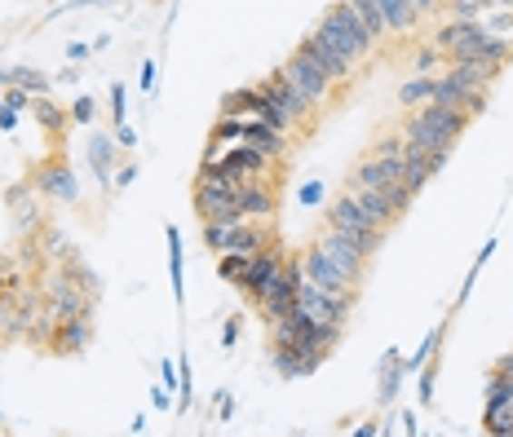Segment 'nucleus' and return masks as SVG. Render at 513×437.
I'll use <instances>...</instances> for the list:
<instances>
[{"mask_svg":"<svg viewBox=\"0 0 513 437\" xmlns=\"http://www.w3.org/2000/svg\"><path fill=\"white\" fill-rule=\"evenodd\" d=\"M314 32L323 35L332 49H341L350 63H363L368 53H372V35H368V23L359 18V9L350 5V0H337V5H328V14L319 18V27Z\"/></svg>","mask_w":513,"mask_h":437,"instance_id":"nucleus-1","label":"nucleus"},{"mask_svg":"<svg viewBox=\"0 0 513 437\" xmlns=\"http://www.w3.org/2000/svg\"><path fill=\"white\" fill-rule=\"evenodd\" d=\"M328 226H337L363 257H372V252H380V243H385V230L380 226H372L368 221V212L359 208V199L345 190V195H337V199L328 203Z\"/></svg>","mask_w":513,"mask_h":437,"instance_id":"nucleus-2","label":"nucleus"},{"mask_svg":"<svg viewBox=\"0 0 513 437\" xmlns=\"http://www.w3.org/2000/svg\"><path fill=\"white\" fill-rule=\"evenodd\" d=\"M354 296L359 292H323V287H310L301 283V292H297V305L306 309L314 323H350V309H354Z\"/></svg>","mask_w":513,"mask_h":437,"instance_id":"nucleus-3","label":"nucleus"},{"mask_svg":"<svg viewBox=\"0 0 513 437\" xmlns=\"http://www.w3.org/2000/svg\"><path fill=\"white\" fill-rule=\"evenodd\" d=\"M257 93L271 102V106H279V111L292 120V124H306L310 115H314V102H310L306 93L292 84V80H283L279 71H274V75H266V80H257Z\"/></svg>","mask_w":513,"mask_h":437,"instance_id":"nucleus-4","label":"nucleus"},{"mask_svg":"<svg viewBox=\"0 0 513 437\" xmlns=\"http://www.w3.org/2000/svg\"><path fill=\"white\" fill-rule=\"evenodd\" d=\"M279 75H283V80H292V84H297V89H301L314 106H319V102H328V93H332V75L319 67L314 58H306L301 49H297V53L279 67Z\"/></svg>","mask_w":513,"mask_h":437,"instance_id":"nucleus-5","label":"nucleus"},{"mask_svg":"<svg viewBox=\"0 0 513 437\" xmlns=\"http://www.w3.org/2000/svg\"><path fill=\"white\" fill-rule=\"evenodd\" d=\"M314 248H319L332 266H341V274L350 278V283H359V287H363V266H368V257H363V252H359V248H354V243L337 230V226H328V230L319 235Z\"/></svg>","mask_w":513,"mask_h":437,"instance_id":"nucleus-6","label":"nucleus"},{"mask_svg":"<svg viewBox=\"0 0 513 437\" xmlns=\"http://www.w3.org/2000/svg\"><path fill=\"white\" fill-rule=\"evenodd\" d=\"M240 186H222V181H195V212L204 221H243L235 212Z\"/></svg>","mask_w":513,"mask_h":437,"instance_id":"nucleus-7","label":"nucleus"},{"mask_svg":"<svg viewBox=\"0 0 513 437\" xmlns=\"http://www.w3.org/2000/svg\"><path fill=\"white\" fill-rule=\"evenodd\" d=\"M297 266H301V283H310V287H323V292H359V283H350L341 274V266H332L319 248H310L306 257H297Z\"/></svg>","mask_w":513,"mask_h":437,"instance_id":"nucleus-8","label":"nucleus"},{"mask_svg":"<svg viewBox=\"0 0 513 437\" xmlns=\"http://www.w3.org/2000/svg\"><path fill=\"white\" fill-rule=\"evenodd\" d=\"M32 186L40 190V199H63V203H75L80 199V186L71 177V164L67 160H49L32 172Z\"/></svg>","mask_w":513,"mask_h":437,"instance_id":"nucleus-9","label":"nucleus"},{"mask_svg":"<svg viewBox=\"0 0 513 437\" xmlns=\"http://www.w3.org/2000/svg\"><path fill=\"white\" fill-rule=\"evenodd\" d=\"M447 164V151H425V146H411L408 141V151H403V181H408V190L411 195H420L429 181H434V172H443Z\"/></svg>","mask_w":513,"mask_h":437,"instance_id":"nucleus-10","label":"nucleus"},{"mask_svg":"<svg viewBox=\"0 0 513 437\" xmlns=\"http://www.w3.org/2000/svg\"><path fill=\"white\" fill-rule=\"evenodd\" d=\"M217 160H222L231 172H240L243 181H252V177H274V160L271 155H261L257 146H248V141H231V146H222Z\"/></svg>","mask_w":513,"mask_h":437,"instance_id":"nucleus-11","label":"nucleus"},{"mask_svg":"<svg viewBox=\"0 0 513 437\" xmlns=\"http://www.w3.org/2000/svg\"><path fill=\"white\" fill-rule=\"evenodd\" d=\"M297 49H301L306 58H314L319 67L328 71V75H332V84H341V80H350V75H354V67H359V63H350V58H345L341 49H332V44H328V40H323L319 32H310L306 40L297 44Z\"/></svg>","mask_w":513,"mask_h":437,"instance_id":"nucleus-12","label":"nucleus"},{"mask_svg":"<svg viewBox=\"0 0 513 437\" xmlns=\"http://www.w3.org/2000/svg\"><path fill=\"white\" fill-rule=\"evenodd\" d=\"M89 345H94V318H89V314H75V318H63V323H58V332H54V345H49V354L75 358V354H84Z\"/></svg>","mask_w":513,"mask_h":437,"instance_id":"nucleus-13","label":"nucleus"},{"mask_svg":"<svg viewBox=\"0 0 513 437\" xmlns=\"http://www.w3.org/2000/svg\"><path fill=\"white\" fill-rule=\"evenodd\" d=\"M279 199H274V190L266 186V177H252V181H243L240 195H235V212L240 217H252V221H271Z\"/></svg>","mask_w":513,"mask_h":437,"instance_id":"nucleus-14","label":"nucleus"},{"mask_svg":"<svg viewBox=\"0 0 513 437\" xmlns=\"http://www.w3.org/2000/svg\"><path fill=\"white\" fill-rule=\"evenodd\" d=\"M5 203L14 208V217H18V226L32 235V230H44V208H40V190H35L32 181L27 186H9L5 190Z\"/></svg>","mask_w":513,"mask_h":437,"instance_id":"nucleus-15","label":"nucleus"},{"mask_svg":"<svg viewBox=\"0 0 513 437\" xmlns=\"http://www.w3.org/2000/svg\"><path fill=\"white\" fill-rule=\"evenodd\" d=\"M279 269H283V252H279V243H271V248H261V252L252 257V266H248V278H243L240 287L248 292V296H252V301H257V296H261V292L271 287V278L279 274Z\"/></svg>","mask_w":513,"mask_h":437,"instance_id":"nucleus-16","label":"nucleus"},{"mask_svg":"<svg viewBox=\"0 0 513 437\" xmlns=\"http://www.w3.org/2000/svg\"><path fill=\"white\" fill-rule=\"evenodd\" d=\"M240 141H248V146H257L261 155H271L274 164H279V160L288 155V133H279V129H271V124H266V120H257V115H252V120L243 124V137H240Z\"/></svg>","mask_w":513,"mask_h":437,"instance_id":"nucleus-17","label":"nucleus"},{"mask_svg":"<svg viewBox=\"0 0 513 437\" xmlns=\"http://www.w3.org/2000/svg\"><path fill=\"white\" fill-rule=\"evenodd\" d=\"M89 164H94V172H98V181L111 186V172H115V137L111 133L89 137Z\"/></svg>","mask_w":513,"mask_h":437,"instance_id":"nucleus-18","label":"nucleus"},{"mask_svg":"<svg viewBox=\"0 0 513 437\" xmlns=\"http://www.w3.org/2000/svg\"><path fill=\"white\" fill-rule=\"evenodd\" d=\"M380 5V14H385V27H390V35H403V32H411L416 27V5L411 0H377Z\"/></svg>","mask_w":513,"mask_h":437,"instance_id":"nucleus-19","label":"nucleus"},{"mask_svg":"<svg viewBox=\"0 0 513 437\" xmlns=\"http://www.w3.org/2000/svg\"><path fill=\"white\" fill-rule=\"evenodd\" d=\"M323 363L319 358H310L301 349H274V371L283 375V380H292V375H310V371H319Z\"/></svg>","mask_w":513,"mask_h":437,"instance_id":"nucleus-20","label":"nucleus"},{"mask_svg":"<svg viewBox=\"0 0 513 437\" xmlns=\"http://www.w3.org/2000/svg\"><path fill=\"white\" fill-rule=\"evenodd\" d=\"M350 195H354V199H359V208H363V212H368V221H372V226H380V230H390V226H394V221H399V212H394V208H390V203L380 199L377 190H350Z\"/></svg>","mask_w":513,"mask_h":437,"instance_id":"nucleus-21","label":"nucleus"},{"mask_svg":"<svg viewBox=\"0 0 513 437\" xmlns=\"http://www.w3.org/2000/svg\"><path fill=\"white\" fill-rule=\"evenodd\" d=\"M222 115H243V120L261 115V93H257V84H248V89H235V93H226V98H222Z\"/></svg>","mask_w":513,"mask_h":437,"instance_id":"nucleus-22","label":"nucleus"},{"mask_svg":"<svg viewBox=\"0 0 513 437\" xmlns=\"http://www.w3.org/2000/svg\"><path fill=\"white\" fill-rule=\"evenodd\" d=\"M32 106H35V120H40V129L54 137H63V129H67V120H71V111H63V106H54L49 98H32Z\"/></svg>","mask_w":513,"mask_h":437,"instance_id":"nucleus-23","label":"nucleus"},{"mask_svg":"<svg viewBox=\"0 0 513 437\" xmlns=\"http://www.w3.org/2000/svg\"><path fill=\"white\" fill-rule=\"evenodd\" d=\"M164 238H169V283H173V301L182 305V230L177 226H164Z\"/></svg>","mask_w":513,"mask_h":437,"instance_id":"nucleus-24","label":"nucleus"},{"mask_svg":"<svg viewBox=\"0 0 513 437\" xmlns=\"http://www.w3.org/2000/svg\"><path fill=\"white\" fill-rule=\"evenodd\" d=\"M248 266H252L248 252H222V257H217V278H226V283L240 287L243 278H248Z\"/></svg>","mask_w":513,"mask_h":437,"instance_id":"nucleus-25","label":"nucleus"},{"mask_svg":"<svg viewBox=\"0 0 513 437\" xmlns=\"http://www.w3.org/2000/svg\"><path fill=\"white\" fill-rule=\"evenodd\" d=\"M434 98V75H416V80H408L403 89H399V102L403 106H420V102Z\"/></svg>","mask_w":513,"mask_h":437,"instance_id":"nucleus-26","label":"nucleus"},{"mask_svg":"<svg viewBox=\"0 0 513 437\" xmlns=\"http://www.w3.org/2000/svg\"><path fill=\"white\" fill-rule=\"evenodd\" d=\"M243 115H222L217 124H212V133H208V141H217V146H231V141H240L243 137Z\"/></svg>","mask_w":513,"mask_h":437,"instance_id":"nucleus-27","label":"nucleus"},{"mask_svg":"<svg viewBox=\"0 0 513 437\" xmlns=\"http://www.w3.org/2000/svg\"><path fill=\"white\" fill-rule=\"evenodd\" d=\"M350 5H354V9H359V18L368 23V35H372V40L390 35V27H385V14H380L377 0H350Z\"/></svg>","mask_w":513,"mask_h":437,"instance_id":"nucleus-28","label":"nucleus"},{"mask_svg":"<svg viewBox=\"0 0 513 437\" xmlns=\"http://www.w3.org/2000/svg\"><path fill=\"white\" fill-rule=\"evenodd\" d=\"M478 27L487 35H509L513 32V9H500V5H491L487 14L478 18Z\"/></svg>","mask_w":513,"mask_h":437,"instance_id":"nucleus-29","label":"nucleus"},{"mask_svg":"<svg viewBox=\"0 0 513 437\" xmlns=\"http://www.w3.org/2000/svg\"><path fill=\"white\" fill-rule=\"evenodd\" d=\"M447 63V53L439 44H425V49H416V58H411V71L416 75H439V67Z\"/></svg>","mask_w":513,"mask_h":437,"instance_id":"nucleus-30","label":"nucleus"},{"mask_svg":"<svg viewBox=\"0 0 513 437\" xmlns=\"http://www.w3.org/2000/svg\"><path fill=\"white\" fill-rule=\"evenodd\" d=\"M408 151V137L403 133H390V137H377L372 141V160H399Z\"/></svg>","mask_w":513,"mask_h":437,"instance_id":"nucleus-31","label":"nucleus"},{"mask_svg":"<svg viewBox=\"0 0 513 437\" xmlns=\"http://www.w3.org/2000/svg\"><path fill=\"white\" fill-rule=\"evenodd\" d=\"M451 14L460 23H478L482 14H487V0H451Z\"/></svg>","mask_w":513,"mask_h":437,"instance_id":"nucleus-32","label":"nucleus"},{"mask_svg":"<svg viewBox=\"0 0 513 437\" xmlns=\"http://www.w3.org/2000/svg\"><path fill=\"white\" fill-rule=\"evenodd\" d=\"M439 340H443V327H434V332L425 336V345L416 349V358H408V367H425V363H429V354L439 349Z\"/></svg>","mask_w":513,"mask_h":437,"instance_id":"nucleus-33","label":"nucleus"},{"mask_svg":"<svg viewBox=\"0 0 513 437\" xmlns=\"http://www.w3.org/2000/svg\"><path fill=\"white\" fill-rule=\"evenodd\" d=\"M5 106H9V111H23V106H32V93H27V89H23V84H5Z\"/></svg>","mask_w":513,"mask_h":437,"instance_id":"nucleus-34","label":"nucleus"},{"mask_svg":"<svg viewBox=\"0 0 513 437\" xmlns=\"http://www.w3.org/2000/svg\"><path fill=\"white\" fill-rule=\"evenodd\" d=\"M111 120H115V129L124 124V84L120 80L111 84Z\"/></svg>","mask_w":513,"mask_h":437,"instance_id":"nucleus-35","label":"nucleus"},{"mask_svg":"<svg viewBox=\"0 0 513 437\" xmlns=\"http://www.w3.org/2000/svg\"><path fill=\"white\" fill-rule=\"evenodd\" d=\"M67 111H71V120H75V124H89V120H94V98H75Z\"/></svg>","mask_w":513,"mask_h":437,"instance_id":"nucleus-36","label":"nucleus"},{"mask_svg":"<svg viewBox=\"0 0 513 437\" xmlns=\"http://www.w3.org/2000/svg\"><path fill=\"white\" fill-rule=\"evenodd\" d=\"M323 195H328V190H323V181H306V186L297 190V199L310 203V208H314V203H323Z\"/></svg>","mask_w":513,"mask_h":437,"instance_id":"nucleus-37","label":"nucleus"},{"mask_svg":"<svg viewBox=\"0 0 513 437\" xmlns=\"http://www.w3.org/2000/svg\"><path fill=\"white\" fill-rule=\"evenodd\" d=\"M155 75H160L155 58H146V63H142V93H151V89H155Z\"/></svg>","mask_w":513,"mask_h":437,"instance_id":"nucleus-38","label":"nucleus"},{"mask_svg":"<svg viewBox=\"0 0 513 437\" xmlns=\"http://www.w3.org/2000/svg\"><path fill=\"white\" fill-rule=\"evenodd\" d=\"M235 345H240V318H231L222 327V349H235Z\"/></svg>","mask_w":513,"mask_h":437,"instance_id":"nucleus-39","label":"nucleus"},{"mask_svg":"<svg viewBox=\"0 0 513 437\" xmlns=\"http://www.w3.org/2000/svg\"><path fill=\"white\" fill-rule=\"evenodd\" d=\"M133 177H137V169H133V164H124V169H115V190H124V186H133Z\"/></svg>","mask_w":513,"mask_h":437,"instance_id":"nucleus-40","label":"nucleus"},{"mask_svg":"<svg viewBox=\"0 0 513 437\" xmlns=\"http://www.w3.org/2000/svg\"><path fill=\"white\" fill-rule=\"evenodd\" d=\"M67 58H71V63H84V58H89V44L71 40V44H67Z\"/></svg>","mask_w":513,"mask_h":437,"instance_id":"nucleus-41","label":"nucleus"},{"mask_svg":"<svg viewBox=\"0 0 513 437\" xmlns=\"http://www.w3.org/2000/svg\"><path fill=\"white\" fill-rule=\"evenodd\" d=\"M115 141H120V146H137V133H133V129H124V124H120V133H115Z\"/></svg>","mask_w":513,"mask_h":437,"instance_id":"nucleus-42","label":"nucleus"},{"mask_svg":"<svg viewBox=\"0 0 513 437\" xmlns=\"http://www.w3.org/2000/svg\"><path fill=\"white\" fill-rule=\"evenodd\" d=\"M160 375H164V384H173V389H177V367H173V363H164V367H160Z\"/></svg>","mask_w":513,"mask_h":437,"instance_id":"nucleus-43","label":"nucleus"},{"mask_svg":"<svg viewBox=\"0 0 513 437\" xmlns=\"http://www.w3.org/2000/svg\"><path fill=\"white\" fill-rule=\"evenodd\" d=\"M411 5H416V14H429V9H434L439 0H411Z\"/></svg>","mask_w":513,"mask_h":437,"instance_id":"nucleus-44","label":"nucleus"}]
</instances>
